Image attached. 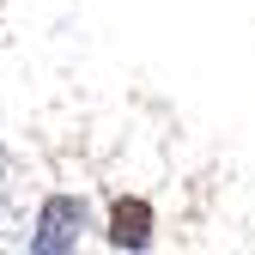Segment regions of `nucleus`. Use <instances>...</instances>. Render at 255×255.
I'll list each match as a JSON object with an SVG mask.
<instances>
[{
  "label": "nucleus",
  "mask_w": 255,
  "mask_h": 255,
  "mask_svg": "<svg viewBox=\"0 0 255 255\" xmlns=\"http://www.w3.org/2000/svg\"><path fill=\"white\" fill-rule=\"evenodd\" d=\"M104 237H110L116 249H146V243H152V207H146V201H116Z\"/></svg>",
  "instance_id": "nucleus-2"
},
{
  "label": "nucleus",
  "mask_w": 255,
  "mask_h": 255,
  "mask_svg": "<svg viewBox=\"0 0 255 255\" xmlns=\"http://www.w3.org/2000/svg\"><path fill=\"white\" fill-rule=\"evenodd\" d=\"M85 225H91V213H85L79 195H49L43 213H37V231H30V249H43V255L79 249V231H85Z\"/></svg>",
  "instance_id": "nucleus-1"
}]
</instances>
